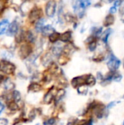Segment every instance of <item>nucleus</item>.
Segmentation results:
<instances>
[{"label":"nucleus","instance_id":"f257e3e1","mask_svg":"<svg viewBox=\"0 0 124 125\" xmlns=\"http://www.w3.org/2000/svg\"><path fill=\"white\" fill-rule=\"evenodd\" d=\"M90 0H72V4L74 11L80 18H82L85 14V10L91 5Z\"/></svg>","mask_w":124,"mask_h":125},{"label":"nucleus","instance_id":"f03ea898","mask_svg":"<svg viewBox=\"0 0 124 125\" xmlns=\"http://www.w3.org/2000/svg\"><path fill=\"white\" fill-rule=\"evenodd\" d=\"M42 15H43L42 9L39 7L34 6L29 12V15H28L29 21L31 23H34L38 19L42 18Z\"/></svg>","mask_w":124,"mask_h":125},{"label":"nucleus","instance_id":"7ed1b4c3","mask_svg":"<svg viewBox=\"0 0 124 125\" xmlns=\"http://www.w3.org/2000/svg\"><path fill=\"white\" fill-rule=\"evenodd\" d=\"M33 48L30 43L25 42L23 43L18 49V56L22 59H26L29 58L32 53Z\"/></svg>","mask_w":124,"mask_h":125},{"label":"nucleus","instance_id":"20e7f679","mask_svg":"<svg viewBox=\"0 0 124 125\" xmlns=\"http://www.w3.org/2000/svg\"><path fill=\"white\" fill-rule=\"evenodd\" d=\"M15 68V65L8 60L2 59L0 61V71L4 74L10 75L14 73Z\"/></svg>","mask_w":124,"mask_h":125},{"label":"nucleus","instance_id":"39448f33","mask_svg":"<svg viewBox=\"0 0 124 125\" xmlns=\"http://www.w3.org/2000/svg\"><path fill=\"white\" fill-rule=\"evenodd\" d=\"M56 8H57V3L55 0H50L48 1L45 7V12L47 17L52 18L55 16L56 13Z\"/></svg>","mask_w":124,"mask_h":125},{"label":"nucleus","instance_id":"423d86ee","mask_svg":"<svg viewBox=\"0 0 124 125\" xmlns=\"http://www.w3.org/2000/svg\"><path fill=\"white\" fill-rule=\"evenodd\" d=\"M121 60L118 59L115 55H113V53H110L109 55L107 64L110 71H116L121 66Z\"/></svg>","mask_w":124,"mask_h":125},{"label":"nucleus","instance_id":"0eeeda50","mask_svg":"<svg viewBox=\"0 0 124 125\" xmlns=\"http://www.w3.org/2000/svg\"><path fill=\"white\" fill-rule=\"evenodd\" d=\"M18 31H19V23L16 19H15L10 24L9 28H8L6 34H7V36L12 37V36H15L18 33Z\"/></svg>","mask_w":124,"mask_h":125},{"label":"nucleus","instance_id":"6e6552de","mask_svg":"<svg viewBox=\"0 0 124 125\" xmlns=\"http://www.w3.org/2000/svg\"><path fill=\"white\" fill-rule=\"evenodd\" d=\"M54 45L52 47V49H51V53L53 56H58L59 57L61 54H62V52H63V48L64 46L61 45V44L58 43V42H56V43H53Z\"/></svg>","mask_w":124,"mask_h":125},{"label":"nucleus","instance_id":"1a4fd4ad","mask_svg":"<svg viewBox=\"0 0 124 125\" xmlns=\"http://www.w3.org/2000/svg\"><path fill=\"white\" fill-rule=\"evenodd\" d=\"M72 32L70 30L66 31L61 34H60V37H59V40L62 42H69L72 40Z\"/></svg>","mask_w":124,"mask_h":125},{"label":"nucleus","instance_id":"9d476101","mask_svg":"<svg viewBox=\"0 0 124 125\" xmlns=\"http://www.w3.org/2000/svg\"><path fill=\"white\" fill-rule=\"evenodd\" d=\"M85 81H86V76H78V77L74 78L72 80L71 84L74 88H77L78 86L81 85L86 84Z\"/></svg>","mask_w":124,"mask_h":125},{"label":"nucleus","instance_id":"9b49d317","mask_svg":"<svg viewBox=\"0 0 124 125\" xmlns=\"http://www.w3.org/2000/svg\"><path fill=\"white\" fill-rule=\"evenodd\" d=\"M45 22H46V19L43 17L40 18L39 19H38L34 23V28H35V31L37 32H41L43 27L45 26Z\"/></svg>","mask_w":124,"mask_h":125},{"label":"nucleus","instance_id":"f8f14e48","mask_svg":"<svg viewBox=\"0 0 124 125\" xmlns=\"http://www.w3.org/2000/svg\"><path fill=\"white\" fill-rule=\"evenodd\" d=\"M24 41L28 43H32L35 41V35L31 30L25 31L24 32Z\"/></svg>","mask_w":124,"mask_h":125},{"label":"nucleus","instance_id":"ddd939ff","mask_svg":"<svg viewBox=\"0 0 124 125\" xmlns=\"http://www.w3.org/2000/svg\"><path fill=\"white\" fill-rule=\"evenodd\" d=\"M41 62L45 67L50 66L52 63V53H46L45 54H44L41 59Z\"/></svg>","mask_w":124,"mask_h":125},{"label":"nucleus","instance_id":"4468645a","mask_svg":"<svg viewBox=\"0 0 124 125\" xmlns=\"http://www.w3.org/2000/svg\"><path fill=\"white\" fill-rule=\"evenodd\" d=\"M10 26V21L8 19H3L0 21V35L7 32Z\"/></svg>","mask_w":124,"mask_h":125},{"label":"nucleus","instance_id":"2eb2a0df","mask_svg":"<svg viewBox=\"0 0 124 125\" xmlns=\"http://www.w3.org/2000/svg\"><path fill=\"white\" fill-rule=\"evenodd\" d=\"M55 98V96H54V94H53V92L52 89H50L45 95L44 97V99H43V102L45 103V104H50L53 100H54Z\"/></svg>","mask_w":124,"mask_h":125},{"label":"nucleus","instance_id":"dca6fc26","mask_svg":"<svg viewBox=\"0 0 124 125\" xmlns=\"http://www.w3.org/2000/svg\"><path fill=\"white\" fill-rule=\"evenodd\" d=\"M115 22V17L112 14H109L106 16L104 21V26L106 27H109L110 26L113 25Z\"/></svg>","mask_w":124,"mask_h":125},{"label":"nucleus","instance_id":"f3484780","mask_svg":"<svg viewBox=\"0 0 124 125\" xmlns=\"http://www.w3.org/2000/svg\"><path fill=\"white\" fill-rule=\"evenodd\" d=\"M53 31H55V30H54V28L53 27V26L50 24H48V25H46L43 27L41 33L44 36H48Z\"/></svg>","mask_w":124,"mask_h":125},{"label":"nucleus","instance_id":"a211bd4d","mask_svg":"<svg viewBox=\"0 0 124 125\" xmlns=\"http://www.w3.org/2000/svg\"><path fill=\"white\" fill-rule=\"evenodd\" d=\"M59 37H60V33L57 32V31H53L51 34H50L48 35V39L49 41L52 43H56L59 40Z\"/></svg>","mask_w":124,"mask_h":125},{"label":"nucleus","instance_id":"6ab92c4d","mask_svg":"<svg viewBox=\"0 0 124 125\" xmlns=\"http://www.w3.org/2000/svg\"><path fill=\"white\" fill-rule=\"evenodd\" d=\"M113 30L110 29V28H108L103 33H102V40L103 42L105 43H107V41H108V39H109V37L110 35L111 34Z\"/></svg>","mask_w":124,"mask_h":125},{"label":"nucleus","instance_id":"aec40b11","mask_svg":"<svg viewBox=\"0 0 124 125\" xmlns=\"http://www.w3.org/2000/svg\"><path fill=\"white\" fill-rule=\"evenodd\" d=\"M41 89H42L41 85H39L37 83H31L28 87V90L29 92H38Z\"/></svg>","mask_w":124,"mask_h":125},{"label":"nucleus","instance_id":"412c9836","mask_svg":"<svg viewBox=\"0 0 124 125\" xmlns=\"http://www.w3.org/2000/svg\"><path fill=\"white\" fill-rule=\"evenodd\" d=\"M86 85L87 86H92L94 85H95L96 83V78H94V75H88L86 76V81H85Z\"/></svg>","mask_w":124,"mask_h":125},{"label":"nucleus","instance_id":"4be33fe9","mask_svg":"<svg viewBox=\"0 0 124 125\" xmlns=\"http://www.w3.org/2000/svg\"><path fill=\"white\" fill-rule=\"evenodd\" d=\"M4 88L5 90H12L15 87L14 83L9 78L4 80Z\"/></svg>","mask_w":124,"mask_h":125},{"label":"nucleus","instance_id":"5701e85b","mask_svg":"<svg viewBox=\"0 0 124 125\" xmlns=\"http://www.w3.org/2000/svg\"><path fill=\"white\" fill-rule=\"evenodd\" d=\"M64 21H66L67 23H76V21H75L76 18L70 12H67L66 14H64Z\"/></svg>","mask_w":124,"mask_h":125},{"label":"nucleus","instance_id":"b1692460","mask_svg":"<svg viewBox=\"0 0 124 125\" xmlns=\"http://www.w3.org/2000/svg\"><path fill=\"white\" fill-rule=\"evenodd\" d=\"M65 94H66L65 90H64V89H60V90H58V92H57V94H56V96H55V98H54L55 101H56V103H58L59 101H61V100L64 97Z\"/></svg>","mask_w":124,"mask_h":125},{"label":"nucleus","instance_id":"393cba45","mask_svg":"<svg viewBox=\"0 0 124 125\" xmlns=\"http://www.w3.org/2000/svg\"><path fill=\"white\" fill-rule=\"evenodd\" d=\"M92 36L94 37H99L102 33V27H93L91 30Z\"/></svg>","mask_w":124,"mask_h":125},{"label":"nucleus","instance_id":"a878e982","mask_svg":"<svg viewBox=\"0 0 124 125\" xmlns=\"http://www.w3.org/2000/svg\"><path fill=\"white\" fill-rule=\"evenodd\" d=\"M12 99L13 100V101H15V103H19L21 100V95L20 93L17 91V90H14L12 93Z\"/></svg>","mask_w":124,"mask_h":125},{"label":"nucleus","instance_id":"bb28decb","mask_svg":"<svg viewBox=\"0 0 124 125\" xmlns=\"http://www.w3.org/2000/svg\"><path fill=\"white\" fill-rule=\"evenodd\" d=\"M77 92L80 94L82 95H86L88 93V86L86 84L81 85L77 87Z\"/></svg>","mask_w":124,"mask_h":125},{"label":"nucleus","instance_id":"cd10ccee","mask_svg":"<svg viewBox=\"0 0 124 125\" xmlns=\"http://www.w3.org/2000/svg\"><path fill=\"white\" fill-rule=\"evenodd\" d=\"M7 107L10 111H17L19 108V106H18V103H15V101H9L8 103H7Z\"/></svg>","mask_w":124,"mask_h":125},{"label":"nucleus","instance_id":"c85d7f7f","mask_svg":"<svg viewBox=\"0 0 124 125\" xmlns=\"http://www.w3.org/2000/svg\"><path fill=\"white\" fill-rule=\"evenodd\" d=\"M1 56L5 60H8L10 59H12L13 57V55L11 52L8 51H3L1 53Z\"/></svg>","mask_w":124,"mask_h":125},{"label":"nucleus","instance_id":"c756f323","mask_svg":"<svg viewBox=\"0 0 124 125\" xmlns=\"http://www.w3.org/2000/svg\"><path fill=\"white\" fill-rule=\"evenodd\" d=\"M121 79H122V75L116 71H113L112 80L115 82H120L121 81Z\"/></svg>","mask_w":124,"mask_h":125},{"label":"nucleus","instance_id":"7c9ffc66","mask_svg":"<svg viewBox=\"0 0 124 125\" xmlns=\"http://www.w3.org/2000/svg\"><path fill=\"white\" fill-rule=\"evenodd\" d=\"M96 46H97V42L96 40H94L88 43V50L90 51H94L96 49Z\"/></svg>","mask_w":124,"mask_h":125},{"label":"nucleus","instance_id":"2f4dec72","mask_svg":"<svg viewBox=\"0 0 124 125\" xmlns=\"http://www.w3.org/2000/svg\"><path fill=\"white\" fill-rule=\"evenodd\" d=\"M56 122V120L53 118H51V119H48L46 122H44V125H54Z\"/></svg>","mask_w":124,"mask_h":125},{"label":"nucleus","instance_id":"473e14b6","mask_svg":"<svg viewBox=\"0 0 124 125\" xmlns=\"http://www.w3.org/2000/svg\"><path fill=\"white\" fill-rule=\"evenodd\" d=\"M104 59V56L103 55H98L96 58L94 57V60L95 62H102Z\"/></svg>","mask_w":124,"mask_h":125},{"label":"nucleus","instance_id":"72a5a7b5","mask_svg":"<svg viewBox=\"0 0 124 125\" xmlns=\"http://www.w3.org/2000/svg\"><path fill=\"white\" fill-rule=\"evenodd\" d=\"M8 125V120L4 118L0 119V125Z\"/></svg>","mask_w":124,"mask_h":125},{"label":"nucleus","instance_id":"f704fd0d","mask_svg":"<svg viewBox=\"0 0 124 125\" xmlns=\"http://www.w3.org/2000/svg\"><path fill=\"white\" fill-rule=\"evenodd\" d=\"M124 0H114V7H117L118 6H120L121 4V3L123 2Z\"/></svg>","mask_w":124,"mask_h":125},{"label":"nucleus","instance_id":"c9c22d12","mask_svg":"<svg viewBox=\"0 0 124 125\" xmlns=\"http://www.w3.org/2000/svg\"><path fill=\"white\" fill-rule=\"evenodd\" d=\"M35 116H36L35 111H34V110H33V111H31L29 113V117H30L31 119H34L35 118Z\"/></svg>","mask_w":124,"mask_h":125},{"label":"nucleus","instance_id":"e433bc0d","mask_svg":"<svg viewBox=\"0 0 124 125\" xmlns=\"http://www.w3.org/2000/svg\"><path fill=\"white\" fill-rule=\"evenodd\" d=\"M117 12V8L115 7H112L110 9V14H114V13H115Z\"/></svg>","mask_w":124,"mask_h":125},{"label":"nucleus","instance_id":"4c0bfd02","mask_svg":"<svg viewBox=\"0 0 124 125\" xmlns=\"http://www.w3.org/2000/svg\"><path fill=\"white\" fill-rule=\"evenodd\" d=\"M4 110V105H3L2 103L0 102V114L3 112V111Z\"/></svg>","mask_w":124,"mask_h":125},{"label":"nucleus","instance_id":"58836bf2","mask_svg":"<svg viewBox=\"0 0 124 125\" xmlns=\"http://www.w3.org/2000/svg\"><path fill=\"white\" fill-rule=\"evenodd\" d=\"M115 104H116V103H115V102H112V103H110L107 105V108H111L113 106L115 105Z\"/></svg>","mask_w":124,"mask_h":125},{"label":"nucleus","instance_id":"ea45409f","mask_svg":"<svg viewBox=\"0 0 124 125\" xmlns=\"http://www.w3.org/2000/svg\"><path fill=\"white\" fill-rule=\"evenodd\" d=\"M114 0H102V1H103L104 3H105V4H110V3H111L112 1H113Z\"/></svg>","mask_w":124,"mask_h":125},{"label":"nucleus","instance_id":"a19ab883","mask_svg":"<svg viewBox=\"0 0 124 125\" xmlns=\"http://www.w3.org/2000/svg\"><path fill=\"white\" fill-rule=\"evenodd\" d=\"M4 80V75H1V74H0V83H1Z\"/></svg>","mask_w":124,"mask_h":125},{"label":"nucleus","instance_id":"79ce46f5","mask_svg":"<svg viewBox=\"0 0 124 125\" xmlns=\"http://www.w3.org/2000/svg\"><path fill=\"white\" fill-rule=\"evenodd\" d=\"M8 0H0V2H7Z\"/></svg>","mask_w":124,"mask_h":125},{"label":"nucleus","instance_id":"37998d69","mask_svg":"<svg viewBox=\"0 0 124 125\" xmlns=\"http://www.w3.org/2000/svg\"><path fill=\"white\" fill-rule=\"evenodd\" d=\"M123 125H124V124H123Z\"/></svg>","mask_w":124,"mask_h":125},{"label":"nucleus","instance_id":"c03bdc74","mask_svg":"<svg viewBox=\"0 0 124 125\" xmlns=\"http://www.w3.org/2000/svg\"></svg>","mask_w":124,"mask_h":125}]
</instances>
